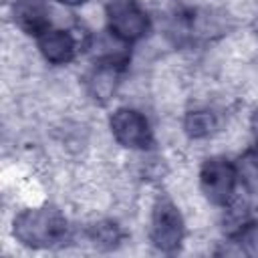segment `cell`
<instances>
[{
	"label": "cell",
	"instance_id": "ba28073f",
	"mask_svg": "<svg viewBox=\"0 0 258 258\" xmlns=\"http://www.w3.org/2000/svg\"><path fill=\"white\" fill-rule=\"evenodd\" d=\"M117 71H119V64H111V62H99L95 67V71L87 79V89L93 99L107 101L109 97H113L117 89V79H119Z\"/></svg>",
	"mask_w": 258,
	"mask_h": 258
},
{
	"label": "cell",
	"instance_id": "3957f363",
	"mask_svg": "<svg viewBox=\"0 0 258 258\" xmlns=\"http://www.w3.org/2000/svg\"><path fill=\"white\" fill-rule=\"evenodd\" d=\"M109 32L123 44L143 38L149 30V16L137 0H111L107 4Z\"/></svg>",
	"mask_w": 258,
	"mask_h": 258
},
{
	"label": "cell",
	"instance_id": "4fadbf2b",
	"mask_svg": "<svg viewBox=\"0 0 258 258\" xmlns=\"http://www.w3.org/2000/svg\"><path fill=\"white\" fill-rule=\"evenodd\" d=\"M250 125H252V133H254V139L258 141V111L252 115V121H250Z\"/></svg>",
	"mask_w": 258,
	"mask_h": 258
},
{
	"label": "cell",
	"instance_id": "5b68a950",
	"mask_svg": "<svg viewBox=\"0 0 258 258\" xmlns=\"http://www.w3.org/2000/svg\"><path fill=\"white\" fill-rule=\"evenodd\" d=\"M109 127L117 143L129 149H147L153 141L151 127L145 115L129 107L117 109L109 119Z\"/></svg>",
	"mask_w": 258,
	"mask_h": 258
},
{
	"label": "cell",
	"instance_id": "8fae6325",
	"mask_svg": "<svg viewBox=\"0 0 258 258\" xmlns=\"http://www.w3.org/2000/svg\"><path fill=\"white\" fill-rule=\"evenodd\" d=\"M236 171H238L240 183L248 191H258V149L246 151L236 161Z\"/></svg>",
	"mask_w": 258,
	"mask_h": 258
},
{
	"label": "cell",
	"instance_id": "5bb4252c",
	"mask_svg": "<svg viewBox=\"0 0 258 258\" xmlns=\"http://www.w3.org/2000/svg\"><path fill=\"white\" fill-rule=\"evenodd\" d=\"M58 2H62L67 6H79V4H85L87 0H58Z\"/></svg>",
	"mask_w": 258,
	"mask_h": 258
},
{
	"label": "cell",
	"instance_id": "9c48e42d",
	"mask_svg": "<svg viewBox=\"0 0 258 258\" xmlns=\"http://www.w3.org/2000/svg\"><path fill=\"white\" fill-rule=\"evenodd\" d=\"M218 127V117L210 109H194L183 119V129L191 139L210 137Z\"/></svg>",
	"mask_w": 258,
	"mask_h": 258
},
{
	"label": "cell",
	"instance_id": "8992f818",
	"mask_svg": "<svg viewBox=\"0 0 258 258\" xmlns=\"http://www.w3.org/2000/svg\"><path fill=\"white\" fill-rule=\"evenodd\" d=\"M50 10L46 0H16L12 6L14 22L20 30L32 36H40L50 28Z\"/></svg>",
	"mask_w": 258,
	"mask_h": 258
},
{
	"label": "cell",
	"instance_id": "7c38bea8",
	"mask_svg": "<svg viewBox=\"0 0 258 258\" xmlns=\"http://www.w3.org/2000/svg\"><path fill=\"white\" fill-rule=\"evenodd\" d=\"M91 238L97 246H103V248H113L119 244L121 240V232L115 224L111 222H103V224H97L91 232Z\"/></svg>",
	"mask_w": 258,
	"mask_h": 258
},
{
	"label": "cell",
	"instance_id": "6da1fadb",
	"mask_svg": "<svg viewBox=\"0 0 258 258\" xmlns=\"http://www.w3.org/2000/svg\"><path fill=\"white\" fill-rule=\"evenodd\" d=\"M69 224L52 206L22 210L12 224L14 238L28 248H52L67 240Z\"/></svg>",
	"mask_w": 258,
	"mask_h": 258
},
{
	"label": "cell",
	"instance_id": "52a82bcc",
	"mask_svg": "<svg viewBox=\"0 0 258 258\" xmlns=\"http://www.w3.org/2000/svg\"><path fill=\"white\" fill-rule=\"evenodd\" d=\"M36 40L40 54L52 64H67L77 54V40L69 30L48 28Z\"/></svg>",
	"mask_w": 258,
	"mask_h": 258
},
{
	"label": "cell",
	"instance_id": "30bf717a",
	"mask_svg": "<svg viewBox=\"0 0 258 258\" xmlns=\"http://www.w3.org/2000/svg\"><path fill=\"white\" fill-rule=\"evenodd\" d=\"M232 244L236 246L234 252L246 256H258V222H244L240 228L232 232Z\"/></svg>",
	"mask_w": 258,
	"mask_h": 258
},
{
	"label": "cell",
	"instance_id": "7a4b0ae2",
	"mask_svg": "<svg viewBox=\"0 0 258 258\" xmlns=\"http://www.w3.org/2000/svg\"><path fill=\"white\" fill-rule=\"evenodd\" d=\"M238 171L236 163L226 157H210L204 161L200 169V187L204 196L218 206H228L236 198L238 187Z\"/></svg>",
	"mask_w": 258,
	"mask_h": 258
},
{
	"label": "cell",
	"instance_id": "277c9868",
	"mask_svg": "<svg viewBox=\"0 0 258 258\" xmlns=\"http://www.w3.org/2000/svg\"><path fill=\"white\" fill-rule=\"evenodd\" d=\"M183 218L179 210L169 200H157L151 212L149 238L153 246L161 252H173L179 248L183 240Z\"/></svg>",
	"mask_w": 258,
	"mask_h": 258
}]
</instances>
